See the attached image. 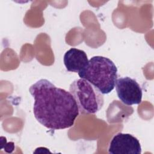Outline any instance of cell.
Masks as SVG:
<instances>
[{"mask_svg": "<svg viewBox=\"0 0 154 154\" xmlns=\"http://www.w3.org/2000/svg\"><path fill=\"white\" fill-rule=\"evenodd\" d=\"M29 91L34 99V117L41 125L53 130L69 128L74 125L79 112L69 91L56 87L46 79L33 84Z\"/></svg>", "mask_w": 154, "mask_h": 154, "instance_id": "1", "label": "cell"}, {"mask_svg": "<svg viewBox=\"0 0 154 154\" xmlns=\"http://www.w3.org/2000/svg\"><path fill=\"white\" fill-rule=\"evenodd\" d=\"M78 73L100 93L108 94L113 90L117 79V68L109 58L102 56L91 57L87 66Z\"/></svg>", "mask_w": 154, "mask_h": 154, "instance_id": "2", "label": "cell"}, {"mask_svg": "<svg viewBox=\"0 0 154 154\" xmlns=\"http://www.w3.org/2000/svg\"><path fill=\"white\" fill-rule=\"evenodd\" d=\"M69 92L75 100L81 114L96 113L103 105V94L85 79L74 80L70 85Z\"/></svg>", "mask_w": 154, "mask_h": 154, "instance_id": "3", "label": "cell"}, {"mask_svg": "<svg viewBox=\"0 0 154 154\" xmlns=\"http://www.w3.org/2000/svg\"><path fill=\"white\" fill-rule=\"evenodd\" d=\"M119 99L125 105H138L141 102L143 91L137 81L128 76L120 78L116 82Z\"/></svg>", "mask_w": 154, "mask_h": 154, "instance_id": "4", "label": "cell"}, {"mask_svg": "<svg viewBox=\"0 0 154 154\" xmlns=\"http://www.w3.org/2000/svg\"><path fill=\"white\" fill-rule=\"evenodd\" d=\"M108 152L111 154H140L141 147L136 137L129 134L120 132L112 138Z\"/></svg>", "mask_w": 154, "mask_h": 154, "instance_id": "5", "label": "cell"}, {"mask_svg": "<svg viewBox=\"0 0 154 154\" xmlns=\"http://www.w3.org/2000/svg\"><path fill=\"white\" fill-rule=\"evenodd\" d=\"M63 61L67 71L75 73H79L88 63L87 54L75 48H72L66 52Z\"/></svg>", "mask_w": 154, "mask_h": 154, "instance_id": "6", "label": "cell"}]
</instances>
